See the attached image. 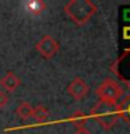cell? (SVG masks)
<instances>
[{"mask_svg":"<svg viewBox=\"0 0 130 134\" xmlns=\"http://www.w3.org/2000/svg\"><path fill=\"white\" fill-rule=\"evenodd\" d=\"M36 52L44 59H52L59 50H60V43L50 35H44L35 45Z\"/></svg>","mask_w":130,"mask_h":134,"instance_id":"5b68a950","label":"cell"},{"mask_svg":"<svg viewBox=\"0 0 130 134\" xmlns=\"http://www.w3.org/2000/svg\"><path fill=\"white\" fill-rule=\"evenodd\" d=\"M117 112H119L120 119H124L126 123L130 126V90L119 100V103H117Z\"/></svg>","mask_w":130,"mask_h":134,"instance_id":"ba28073f","label":"cell"},{"mask_svg":"<svg viewBox=\"0 0 130 134\" xmlns=\"http://www.w3.org/2000/svg\"><path fill=\"white\" fill-rule=\"evenodd\" d=\"M87 120H88V116L84 112H81V110H75L73 115H71V117H70V121L74 126H77V129L84 127V124L87 123Z\"/></svg>","mask_w":130,"mask_h":134,"instance_id":"8fae6325","label":"cell"},{"mask_svg":"<svg viewBox=\"0 0 130 134\" xmlns=\"http://www.w3.org/2000/svg\"><path fill=\"white\" fill-rule=\"evenodd\" d=\"M98 11V6L91 0H70L64 4V13L75 25H84Z\"/></svg>","mask_w":130,"mask_h":134,"instance_id":"6da1fadb","label":"cell"},{"mask_svg":"<svg viewBox=\"0 0 130 134\" xmlns=\"http://www.w3.org/2000/svg\"><path fill=\"white\" fill-rule=\"evenodd\" d=\"M123 38L130 41V27H124L123 28Z\"/></svg>","mask_w":130,"mask_h":134,"instance_id":"5bb4252c","label":"cell"},{"mask_svg":"<svg viewBox=\"0 0 130 134\" xmlns=\"http://www.w3.org/2000/svg\"><path fill=\"white\" fill-rule=\"evenodd\" d=\"M90 116L104 130H111L117 123V120L120 119L119 112H117V105L108 103V102H104V100H99L92 108Z\"/></svg>","mask_w":130,"mask_h":134,"instance_id":"7a4b0ae2","label":"cell"},{"mask_svg":"<svg viewBox=\"0 0 130 134\" xmlns=\"http://www.w3.org/2000/svg\"><path fill=\"white\" fill-rule=\"evenodd\" d=\"M7 103H8V95L6 94V92L0 91V109L6 108Z\"/></svg>","mask_w":130,"mask_h":134,"instance_id":"4fadbf2b","label":"cell"},{"mask_svg":"<svg viewBox=\"0 0 130 134\" xmlns=\"http://www.w3.org/2000/svg\"><path fill=\"white\" fill-rule=\"evenodd\" d=\"M74 134H91V133L88 131L87 129H84V127H81V129H77V131H75Z\"/></svg>","mask_w":130,"mask_h":134,"instance_id":"9a60e30c","label":"cell"},{"mask_svg":"<svg viewBox=\"0 0 130 134\" xmlns=\"http://www.w3.org/2000/svg\"><path fill=\"white\" fill-rule=\"evenodd\" d=\"M88 92H90L88 84L84 81L83 78H80V77H75L73 81L69 84V87H67V94H69L74 100L84 99L88 95Z\"/></svg>","mask_w":130,"mask_h":134,"instance_id":"8992f818","label":"cell"},{"mask_svg":"<svg viewBox=\"0 0 130 134\" xmlns=\"http://www.w3.org/2000/svg\"><path fill=\"white\" fill-rule=\"evenodd\" d=\"M32 112H34V108L31 106V103H28V102H21L15 109V113L23 120H27L29 117H32Z\"/></svg>","mask_w":130,"mask_h":134,"instance_id":"30bf717a","label":"cell"},{"mask_svg":"<svg viewBox=\"0 0 130 134\" xmlns=\"http://www.w3.org/2000/svg\"><path fill=\"white\" fill-rule=\"evenodd\" d=\"M112 73L124 82L130 90V48H127L119 56V59L112 64Z\"/></svg>","mask_w":130,"mask_h":134,"instance_id":"277c9868","label":"cell"},{"mask_svg":"<svg viewBox=\"0 0 130 134\" xmlns=\"http://www.w3.org/2000/svg\"><path fill=\"white\" fill-rule=\"evenodd\" d=\"M21 80L18 78V75L14 74L13 71H8L0 78V85H2L7 92H14L17 88L20 87Z\"/></svg>","mask_w":130,"mask_h":134,"instance_id":"52a82bcc","label":"cell"},{"mask_svg":"<svg viewBox=\"0 0 130 134\" xmlns=\"http://www.w3.org/2000/svg\"><path fill=\"white\" fill-rule=\"evenodd\" d=\"M96 95H98L99 100L117 105L119 100L122 99V96L124 95V90L116 80L106 78L99 84L98 88H96Z\"/></svg>","mask_w":130,"mask_h":134,"instance_id":"3957f363","label":"cell"},{"mask_svg":"<svg viewBox=\"0 0 130 134\" xmlns=\"http://www.w3.org/2000/svg\"><path fill=\"white\" fill-rule=\"evenodd\" d=\"M25 8L31 15H41L46 10V3L42 0H32V2L25 3Z\"/></svg>","mask_w":130,"mask_h":134,"instance_id":"9c48e42d","label":"cell"},{"mask_svg":"<svg viewBox=\"0 0 130 134\" xmlns=\"http://www.w3.org/2000/svg\"><path fill=\"white\" fill-rule=\"evenodd\" d=\"M32 117L38 121H45L49 117V110L48 108H45L44 105H38L36 108H34L32 112Z\"/></svg>","mask_w":130,"mask_h":134,"instance_id":"7c38bea8","label":"cell"}]
</instances>
